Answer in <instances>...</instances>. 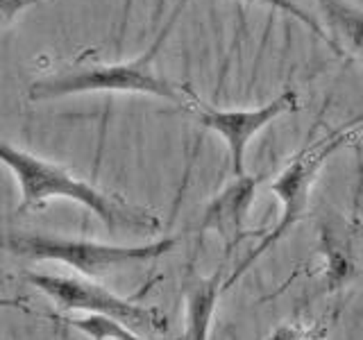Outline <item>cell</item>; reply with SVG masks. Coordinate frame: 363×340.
I'll return each mask as SVG.
<instances>
[{"label": "cell", "instance_id": "14", "mask_svg": "<svg viewBox=\"0 0 363 340\" xmlns=\"http://www.w3.org/2000/svg\"><path fill=\"white\" fill-rule=\"evenodd\" d=\"M48 3V0H0V26L3 30H9V26L14 23L23 11L32 5Z\"/></svg>", "mask_w": 363, "mask_h": 340}, {"label": "cell", "instance_id": "2", "mask_svg": "<svg viewBox=\"0 0 363 340\" xmlns=\"http://www.w3.org/2000/svg\"><path fill=\"white\" fill-rule=\"evenodd\" d=\"M0 159L14 173V179L21 191L18 211L43 207L48 200L64 198L82 204L84 209L96 213L107 225L111 234L118 232H159L162 220L152 211L125 202L121 196H113L98 188L96 184L73 175L60 164L45 162L23 147L5 141L0 145Z\"/></svg>", "mask_w": 363, "mask_h": 340}, {"label": "cell", "instance_id": "10", "mask_svg": "<svg viewBox=\"0 0 363 340\" xmlns=\"http://www.w3.org/2000/svg\"><path fill=\"white\" fill-rule=\"evenodd\" d=\"M334 41L363 57V9L352 0H318ZM345 52V50H343Z\"/></svg>", "mask_w": 363, "mask_h": 340}, {"label": "cell", "instance_id": "5", "mask_svg": "<svg viewBox=\"0 0 363 340\" xmlns=\"http://www.w3.org/2000/svg\"><path fill=\"white\" fill-rule=\"evenodd\" d=\"M26 279L34 288H39L43 295L62 306L64 311H84V313H98L109 315L113 320H121L128 327H141L150 332L162 334L168 329L166 315H162L152 306H143L134 300L118 298L116 293L107 290L94 279L86 277H60V275H37L30 272Z\"/></svg>", "mask_w": 363, "mask_h": 340}, {"label": "cell", "instance_id": "4", "mask_svg": "<svg viewBox=\"0 0 363 340\" xmlns=\"http://www.w3.org/2000/svg\"><path fill=\"white\" fill-rule=\"evenodd\" d=\"M177 238L164 236L152 243L139 245H109L82 238H64L52 234H18L9 232L5 236V247L9 254L28 261H57L73 268L86 279L105 275L109 270H118L130 264H141L157 256H164L175 249Z\"/></svg>", "mask_w": 363, "mask_h": 340}, {"label": "cell", "instance_id": "15", "mask_svg": "<svg viewBox=\"0 0 363 340\" xmlns=\"http://www.w3.org/2000/svg\"><path fill=\"white\" fill-rule=\"evenodd\" d=\"M345 128H350V130H359V128H363V113H361V116H357V118H352L350 123H345Z\"/></svg>", "mask_w": 363, "mask_h": 340}, {"label": "cell", "instance_id": "9", "mask_svg": "<svg viewBox=\"0 0 363 340\" xmlns=\"http://www.w3.org/2000/svg\"><path fill=\"white\" fill-rule=\"evenodd\" d=\"M320 247L325 254V279L323 293H334L343 288L354 277V254H352L350 236L345 234L343 225L323 220L320 225Z\"/></svg>", "mask_w": 363, "mask_h": 340}, {"label": "cell", "instance_id": "3", "mask_svg": "<svg viewBox=\"0 0 363 340\" xmlns=\"http://www.w3.org/2000/svg\"><path fill=\"white\" fill-rule=\"evenodd\" d=\"M357 134L359 130H350L345 125H340L338 130L325 134L323 139H318L315 143L302 147V150L281 168V173L270 181L268 188L272 196H277V200L281 202V215L277 225L272 227V230H268V234L261 238V243L230 272V277H225V290L232 288L234 283L252 268L257 259L264 256L272 245H277L281 238L304 218L306 211H309L311 188L315 184L320 168L327 164V159L332 157L340 145L357 139Z\"/></svg>", "mask_w": 363, "mask_h": 340}, {"label": "cell", "instance_id": "13", "mask_svg": "<svg viewBox=\"0 0 363 340\" xmlns=\"http://www.w3.org/2000/svg\"><path fill=\"white\" fill-rule=\"evenodd\" d=\"M327 327L323 324H281L266 340H325Z\"/></svg>", "mask_w": 363, "mask_h": 340}, {"label": "cell", "instance_id": "12", "mask_svg": "<svg viewBox=\"0 0 363 340\" xmlns=\"http://www.w3.org/2000/svg\"><path fill=\"white\" fill-rule=\"evenodd\" d=\"M255 3H261V5H268V7H272V9H279V11H284V14H289V16H293L295 21H300L302 26L309 30V32H313L318 39L320 41H325L329 48L332 50H336L338 55H343V48L334 41V37L329 32H325V28L318 23L309 11H304L298 3H293V0H255Z\"/></svg>", "mask_w": 363, "mask_h": 340}, {"label": "cell", "instance_id": "7", "mask_svg": "<svg viewBox=\"0 0 363 340\" xmlns=\"http://www.w3.org/2000/svg\"><path fill=\"white\" fill-rule=\"evenodd\" d=\"M268 175H243L234 177L220 193L209 200L202 211V220L198 225V243L209 232L218 234L225 243V252L232 254L236 245H241L245 238L255 234H264L268 230H247V215L252 209L259 186L264 184Z\"/></svg>", "mask_w": 363, "mask_h": 340}, {"label": "cell", "instance_id": "8", "mask_svg": "<svg viewBox=\"0 0 363 340\" xmlns=\"http://www.w3.org/2000/svg\"><path fill=\"white\" fill-rule=\"evenodd\" d=\"M223 290V268L216 270L211 277H200L193 272L186 277V340H209V327Z\"/></svg>", "mask_w": 363, "mask_h": 340}, {"label": "cell", "instance_id": "1", "mask_svg": "<svg viewBox=\"0 0 363 340\" xmlns=\"http://www.w3.org/2000/svg\"><path fill=\"white\" fill-rule=\"evenodd\" d=\"M189 3L191 0H179L173 7V11H170V16L166 18L164 28L159 30L157 39L150 43V48L136 57V60L118 62V64L66 66L57 73L34 79L28 89V98L32 102H43V100L79 96V94H141L159 100H168L179 109L193 113L202 105L200 96L191 86L179 84L166 75H159L152 66L159 50L164 48L170 30L175 28L177 18L184 14Z\"/></svg>", "mask_w": 363, "mask_h": 340}, {"label": "cell", "instance_id": "11", "mask_svg": "<svg viewBox=\"0 0 363 340\" xmlns=\"http://www.w3.org/2000/svg\"><path fill=\"white\" fill-rule=\"evenodd\" d=\"M60 320L77 329L79 334L89 336L91 340H143L132 332V327L123 324L121 320H113L109 315L86 313L79 317H60Z\"/></svg>", "mask_w": 363, "mask_h": 340}, {"label": "cell", "instance_id": "6", "mask_svg": "<svg viewBox=\"0 0 363 340\" xmlns=\"http://www.w3.org/2000/svg\"><path fill=\"white\" fill-rule=\"evenodd\" d=\"M300 109V100L295 91H284L275 100L266 102L257 109H216L207 102L193 111L196 120L211 132H216L225 141L230 150L232 162V175L243 177L245 175V150L255 136L268 128L272 120H277L281 113Z\"/></svg>", "mask_w": 363, "mask_h": 340}]
</instances>
